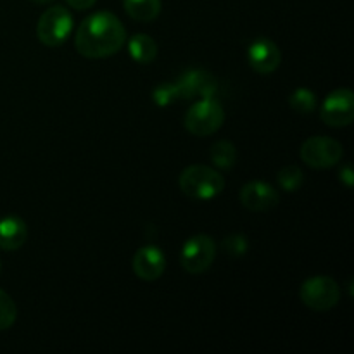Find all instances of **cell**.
Listing matches in <instances>:
<instances>
[{
  "mask_svg": "<svg viewBox=\"0 0 354 354\" xmlns=\"http://www.w3.org/2000/svg\"><path fill=\"white\" fill-rule=\"evenodd\" d=\"M178 99H211L216 95L218 80L206 69H190L175 83Z\"/></svg>",
  "mask_w": 354,
  "mask_h": 354,
  "instance_id": "cell-9",
  "label": "cell"
},
{
  "mask_svg": "<svg viewBox=\"0 0 354 354\" xmlns=\"http://www.w3.org/2000/svg\"><path fill=\"white\" fill-rule=\"evenodd\" d=\"M289 106L299 114H311L317 109V97L310 88H296L290 93Z\"/></svg>",
  "mask_w": 354,
  "mask_h": 354,
  "instance_id": "cell-17",
  "label": "cell"
},
{
  "mask_svg": "<svg viewBox=\"0 0 354 354\" xmlns=\"http://www.w3.org/2000/svg\"><path fill=\"white\" fill-rule=\"evenodd\" d=\"M280 61H282V52L279 45L270 38L259 37L249 45L248 62L258 75H272L280 66Z\"/></svg>",
  "mask_w": 354,
  "mask_h": 354,
  "instance_id": "cell-11",
  "label": "cell"
},
{
  "mask_svg": "<svg viewBox=\"0 0 354 354\" xmlns=\"http://www.w3.org/2000/svg\"><path fill=\"white\" fill-rule=\"evenodd\" d=\"M239 201L245 209L252 213H266L279 206L280 196L270 183L254 180L242 187L239 192Z\"/></svg>",
  "mask_w": 354,
  "mask_h": 354,
  "instance_id": "cell-10",
  "label": "cell"
},
{
  "mask_svg": "<svg viewBox=\"0 0 354 354\" xmlns=\"http://www.w3.org/2000/svg\"><path fill=\"white\" fill-rule=\"evenodd\" d=\"M128 54L138 64H151L158 57V44L145 33H137L128 40Z\"/></svg>",
  "mask_w": 354,
  "mask_h": 354,
  "instance_id": "cell-14",
  "label": "cell"
},
{
  "mask_svg": "<svg viewBox=\"0 0 354 354\" xmlns=\"http://www.w3.org/2000/svg\"><path fill=\"white\" fill-rule=\"evenodd\" d=\"M131 268L138 279L145 280V282H154V280L161 279L166 270L165 252L156 245H144L135 252Z\"/></svg>",
  "mask_w": 354,
  "mask_h": 354,
  "instance_id": "cell-12",
  "label": "cell"
},
{
  "mask_svg": "<svg viewBox=\"0 0 354 354\" xmlns=\"http://www.w3.org/2000/svg\"><path fill=\"white\" fill-rule=\"evenodd\" d=\"M320 118L332 128L348 127L354 120V95L349 88H337L324 100Z\"/></svg>",
  "mask_w": 354,
  "mask_h": 354,
  "instance_id": "cell-8",
  "label": "cell"
},
{
  "mask_svg": "<svg viewBox=\"0 0 354 354\" xmlns=\"http://www.w3.org/2000/svg\"><path fill=\"white\" fill-rule=\"evenodd\" d=\"M277 182H279L280 189H283L286 192H296L303 187L304 175L299 166L289 165L280 169L279 175H277Z\"/></svg>",
  "mask_w": 354,
  "mask_h": 354,
  "instance_id": "cell-18",
  "label": "cell"
},
{
  "mask_svg": "<svg viewBox=\"0 0 354 354\" xmlns=\"http://www.w3.org/2000/svg\"><path fill=\"white\" fill-rule=\"evenodd\" d=\"M30 2L40 3V6H47V3H52V2H54V0H30Z\"/></svg>",
  "mask_w": 354,
  "mask_h": 354,
  "instance_id": "cell-24",
  "label": "cell"
},
{
  "mask_svg": "<svg viewBox=\"0 0 354 354\" xmlns=\"http://www.w3.org/2000/svg\"><path fill=\"white\" fill-rule=\"evenodd\" d=\"M0 272H2V263H0Z\"/></svg>",
  "mask_w": 354,
  "mask_h": 354,
  "instance_id": "cell-25",
  "label": "cell"
},
{
  "mask_svg": "<svg viewBox=\"0 0 354 354\" xmlns=\"http://www.w3.org/2000/svg\"><path fill=\"white\" fill-rule=\"evenodd\" d=\"M216 258V244L209 235H194L183 244L180 265L190 275H201L211 268Z\"/></svg>",
  "mask_w": 354,
  "mask_h": 354,
  "instance_id": "cell-6",
  "label": "cell"
},
{
  "mask_svg": "<svg viewBox=\"0 0 354 354\" xmlns=\"http://www.w3.org/2000/svg\"><path fill=\"white\" fill-rule=\"evenodd\" d=\"M156 106L168 107L173 100H178V90H176L175 83H162V85L156 86L154 93H152Z\"/></svg>",
  "mask_w": 354,
  "mask_h": 354,
  "instance_id": "cell-21",
  "label": "cell"
},
{
  "mask_svg": "<svg viewBox=\"0 0 354 354\" xmlns=\"http://www.w3.org/2000/svg\"><path fill=\"white\" fill-rule=\"evenodd\" d=\"M221 249H223L225 254L230 256V258H242L249 249L248 237H244V235L241 234L230 235V237H227L221 242Z\"/></svg>",
  "mask_w": 354,
  "mask_h": 354,
  "instance_id": "cell-20",
  "label": "cell"
},
{
  "mask_svg": "<svg viewBox=\"0 0 354 354\" xmlns=\"http://www.w3.org/2000/svg\"><path fill=\"white\" fill-rule=\"evenodd\" d=\"M225 121V111L214 97L199 99L185 114V128L196 137H209L221 128Z\"/></svg>",
  "mask_w": 354,
  "mask_h": 354,
  "instance_id": "cell-3",
  "label": "cell"
},
{
  "mask_svg": "<svg viewBox=\"0 0 354 354\" xmlns=\"http://www.w3.org/2000/svg\"><path fill=\"white\" fill-rule=\"evenodd\" d=\"M127 41L123 23L107 10H99L83 19L75 35L78 54L88 59H104L118 54Z\"/></svg>",
  "mask_w": 354,
  "mask_h": 354,
  "instance_id": "cell-1",
  "label": "cell"
},
{
  "mask_svg": "<svg viewBox=\"0 0 354 354\" xmlns=\"http://www.w3.org/2000/svg\"><path fill=\"white\" fill-rule=\"evenodd\" d=\"M341 142L330 137H311L301 145L299 156L310 168L327 169L337 165L342 159Z\"/></svg>",
  "mask_w": 354,
  "mask_h": 354,
  "instance_id": "cell-7",
  "label": "cell"
},
{
  "mask_svg": "<svg viewBox=\"0 0 354 354\" xmlns=\"http://www.w3.org/2000/svg\"><path fill=\"white\" fill-rule=\"evenodd\" d=\"M73 28H75V21H73L71 12L62 6H52L38 19V40L45 47H59L71 37Z\"/></svg>",
  "mask_w": 354,
  "mask_h": 354,
  "instance_id": "cell-4",
  "label": "cell"
},
{
  "mask_svg": "<svg viewBox=\"0 0 354 354\" xmlns=\"http://www.w3.org/2000/svg\"><path fill=\"white\" fill-rule=\"evenodd\" d=\"M299 297L308 310L324 313L337 306L341 299V289L330 277H313L301 286Z\"/></svg>",
  "mask_w": 354,
  "mask_h": 354,
  "instance_id": "cell-5",
  "label": "cell"
},
{
  "mask_svg": "<svg viewBox=\"0 0 354 354\" xmlns=\"http://www.w3.org/2000/svg\"><path fill=\"white\" fill-rule=\"evenodd\" d=\"M68 6H71L73 9H78V10H86L97 2V0H66Z\"/></svg>",
  "mask_w": 354,
  "mask_h": 354,
  "instance_id": "cell-23",
  "label": "cell"
},
{
  "mask_svg": "<svg viewBox=\"0 0 354 354\" xmlns=\"http://www.w3.org/2000/svg\"><path fill=\"white\" fill-rule=\"evenodd\" d=\"M211 162H213L216 168L220 169H230L234 168L235 162H237V151H235V145L228 140H220L216 144H213L209 151Z\"/></svg>",
  "mask_w": 354,
  "mask_h": 354,
  "instance_id": "cell-16",
  "label": "cell"
},
{
  "mask_svg": "<svg viewBox=\"0 0 354 354\" xmlns=\"http://www.w3.org/2000/svg\"><path fill=\"white\" fill-rule=\"evenodd\" d=\"M17 318V308L12 297L0 289V332L9 330Z\"/></svg>",
  "mask_w": 354,
  "mask_h": 354,
  "instance_id": "cell-19",
  "label": "cell"
},
{
  "mask_svg": "<svg viewBox=\"0 0 354 354\" xmlns=\"http://www.w3.org/2000/svg\"><path fill=\"white\" fill-rule=\"evenodd\" d=\"M28 237V227L24 220L16 214H9L0 220V249L17 251L24 245Z\"/></svg>",
  "mask_w": 354,
  "mask_h": 354,
  "instance_id": "cell-13",
  "label": "cell"
},
{
  "mask_svg": "<svg viewBox=\"0 0 354 354\" xmlns=\"http://www.w3.org/2000/svg\"><path fill=\"white\" fill-rule=\"evenodd\" d=\"M123 7L131 19L151 23L161 12V0H123Z\"/></svg>",
  "mask_w": 354,
  "mask_h": 354,
  "instance_id": "cell-15",
  "label": "cell"
},
{
  "mask_svg": "<svg viewBox=\"0 0 354 354\" xmlns=\"http://www.w3.org/2000/svg\"><path fill=\"white\" fill-rule=\"evenodd\" d=\"M178 185L187 197L194 201H211L225 189V178L214 168L192 165L182 171Z\"/></svg>",
  "mask_w": 354,
  "mask_h": 354,
  "instance_id": "cell-2",
  "label": "cell"
},
{
  "mask_svg": "<svg viewBox=\"0 0 354 354\" xmlns=\"http://www.w3.org/2000/svg\"><path fill=\"white\" fill-rule=\"evenodd\" d=\"M339 178H341V182L344 183V185L348 187V189H351L353 182H354V175H353L351 166H349V165L342 166L341 171H339Z\"/></svg>",
  "mask_w": 354,
  "mask_h": 354,
  "instance_id": "cell-22",
  "label": "cell"
}]
</instances>
